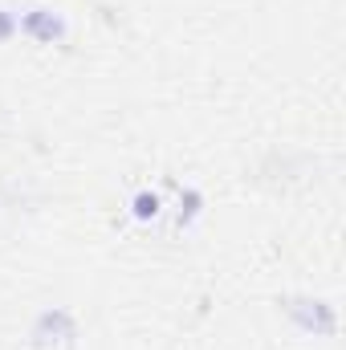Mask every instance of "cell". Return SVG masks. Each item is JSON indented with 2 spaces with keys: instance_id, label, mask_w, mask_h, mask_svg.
<instances>
[{
  "instance_id": "cell-1",
  "label": "cell",
  "mask_w": 346,
  "mask_h": 350,
  "mask_svg": "<svg viewBox=\"0 0 346 350\" xmlns=\"http://www.w3.org/2000/svg\"><path fill=\"white\" fill-rule=\"evenodd\" d=\"M78 338V318L66 306H49L33 318L29 326V347L33 350H66Z\"/></svg>"
},
{
  "instance_id": "cell-2",
  "label": "cell",
  "mask_w": 346,
  "mask_h": 350,
  "mask_svg": "<svg viewBox=\"0 0 346 350\" xmlns=\"http://www.w3.org/2000/svg\"><path fill=\"white\" fill-rule=\"evenodd\" d=\"M285 314H289V322H293L297 330H306V334H314V338H330V334L338 330V314H334V306L322 301V297H289V301H285Z\"/></svg>"
},
{
  "instance_id": "cell-3",
  "label": "cell",
  "mask_w": 346,
  "mask_h": 350,
  "mask_svg": "<svg viewBox=\"0 0 346 350\" xmlns=\"http://www.w3.org/2000/svg\"><path fill=\"white\" fill-rule=\"evenodd\" d=\"M21 33L33 37L37 45H62L70 37V21L57 12V8H45V4H33L21 12Z\"/></svg>"
},
{
  "instance_id": "cell-4",
  "label": "cell",
  "mask_w": 346,
  "mask_h": 350,
  "mask_svg": "<svg viewBox=\"0 0 346 350\" xmlns=\"http://www.w3.org/2000/svg\"><path fill=\"white\" fill-rule=\"evenodd\" d=\"M200 212H204V191L200 187H179V228L196 224Z\"/></svg>"
},
{
  "instance_id": "cell-5",
  "label": "cell",
  "mask_w": 346,
  "mask_h": 350,
  "mask_svg": "<svg viewBox=\"0 0 346 350\" xmlns=\"http://www.w3.org/2000/svg\"><path fill=\"white\" fill-rule=\"evenodd\" d=\"M159 208H163V204H159V196H155V191H147V187L131 196V216H135V220H143V224H147V220H155V216H159Z\"/></svg>"
},
{
  "instance_id": "cell-6",
  "label": "cell",
  "mask_w": 346,
  "mask_h": 350,
  "mask_svg": "<svg viewBox=\"0 0 346 350\" xmlns=\"http://www.w3.org/2000/svg\"><path fill=\"white\" fill-rule=\"evenodd\" d=\"M16 33H21V16H16L12 8H4V4H0V45H4V41H12Z\"/></svg>"
}]
</instances>
